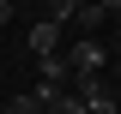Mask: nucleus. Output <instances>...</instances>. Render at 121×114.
Masks as SVG:
<instances>
[{"instance_id": "obj_1", "label": "nucleus", "mask_w": 121, "mask_h": 114, "mask_svg": "<svg viewBox=\"0 0 121 114\" xmlns=\"http://www.w3.org/2000/svg\"><path fill=\"white\" fill-rule=\"evenodd\" d=\"M67 72H73V66H67V54H43V60H36V102L67 96V90H60V84H67Z\"/></svg>"}, {"instance_id": "obj_2", "label": "nucleus", "mask_w": 121, "mask_h": 114, "mask_svg": "<svg viewBox=\"0 0 121 114\" xmlns=\"http://www.w3.org/2000/svg\"><path fill=\"white\" fill-rule=\"evenodd\" d=\"M103 60H109V48L97 42V36H79V42L67 48V66H73L79 78H91V72H103Z\"/></svg>"}, {"instance_id": "obj_3", "label": "nucleus", "mask_w": 121, "mask_h": 114, "mask_svg": "<svg viewBox=\"0 0 121 114\" xmlns=\"http://www.w3.org/2000/svg\"><path fill=\"white\" fill-rule=\"evenodd\" d=\"M79 102H85V114H121V108H115V90H109L97 72H91L85 84H79Z\"/></svg>"}, {"instance_id": "obj_4", "label": "nucleus", "mask_w": 121, "mask_h": 114, "mask_svg": "<svg viewBox=\"0 0 121 114\" xmlns=\"http://www.w3.org/2000/svg\"><path fill=\"white\" fill-rule=\"evenodd\" d=\"M30 54H36V60H43V54H60V24H55V18L30 24Z\"/></svg>"}, {"instance_id": "obj_5", "label": "nucleus", "mask_w": 121, "mask_h": 114, "mask_svg": "<svg viewBox=\"0 0 121 114\" xmlns=\"http://www.w3.org/2000/svg\"><path fill=\"white\" fill-rule=\"evenodd\" d=\"M73 18H79V24H85V30H103V24H109V12H103V6H97V0H91V6H79Z\"/></svg>"}, {"instance_id": "obj_6", "label": "nucleus", "mask_w": 121, "mask_h": 114, "mask_svg": "<svg viewBox=\"0 0 121 114\" xmlns=\"http://www.w3.org/2000/svg\"><path fill=\"white\" fill-rule=\"evenodd\" d=\"M43 114H85V102L79 96H55V102H43Z\"/></svg>"}, {"instance_id": "obj_7", "label": "nucleus", "mask_w": 121, "mask_h": 114, "mask_svg": "<svg viewBox=\"0 0 121 114\" xmlns=\"http://www.w3.org/2000/svg\"><path fill=\"white\" fill-rule=\"evenodd\" d=\"M6 114H43V102H36V96H12V102H6Z\"/></svg>"}, {"instance_id": "obj_8", "label": "nucleus", "mask_w": 121, "mask_h": 114, "mask_svg": "<svg viewBox=\"0 0 121 114\" xmlns=\"http://www.w3.org/2000/svg\"><path fill=\"white\" fill-rule=\"evenodd\" d=\"M48 6V18H55V24H67V18H73V0H43Z\"/></svg>"}, {"instance_id": "obj_9", "label": "nucleus", "mask_w": 121, "mask_h": 114, "mask_svg": "<svg viewBox=\"0 0 121 114\" xmlns=\"http://www.w3.org/2000/svg\"><path fill=\"white\" fill-rule=\"evenodd\" d=\"M6 18H12V0H0V24H6Z\"/></svg>"}, {"instance_id": "obj_10", "label": "nucleus", "mask_w": 121, "mask_h": 114, "mask_svg": "<svg viewBox=\"0 0 121 114\" xmlns=\"http://www.w3.org/2000/svg\"><path fill=\"white\" fill-rule=\"evenodd\" d=\"M97 6H103V12H121V0H97Z\"/></svg>"}, {"instance_id": "obj_11", "label": "nucleus", "mask_w": 121, "mask_h": 114, "mask_svg": "<svg viewBox=\"0 0 121 114\" xmlns=\"http://www.w3.org/2000/svg\"><path fill=\"white\" fill-rule=\"evenodd\" d=\"M79 6H91V0H73V12H79Z\"/></svg>"}, {"instance_id": "obj_12", "label": "nucleus", "mask_w": 121, "mask_h": 114, "mask_svg": "<svg viewBox=\"0 0 121 114\" xmlns=\"http://www.w3.org/2000/svg\"><path fill=\"white\" fill-rule=\"evenodd\" d=\"M0 114H6V102H0Z\"/></svg>"}]
</instances>
